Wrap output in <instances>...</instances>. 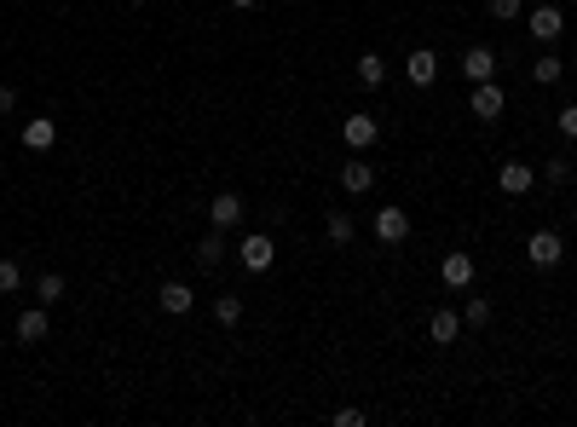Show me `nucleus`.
<instances>
[{"instance_id": "1", "label": "nucleus", "mask_w": 577, "mask_h": 427, "mask_svg": "<svg viewBox=\"0 0 577 427\" xmlns=\"http://www.w3.org/2000/svg\"><path fill=\"white\" fill-rule=\"evenodd\" d=\"M525 260H532L537 272H548V266H560V260H566V237H560L555 226H537L532 237H525Z\"/></svg>"}, {"instance_id": "2", "label": "nucleus", "mask_w": 577, "mask_h": 427, "mask_svg": "<svg viewBox=\"0 0 577 427\" xmlns=\"http://www.w3.org/2000/svg\"><path fill=\"white\" fill-rule=\"evenodd\" d=\"M375 242H387V249H399L404 237H410V214L399 209V202H382V209H375Z\"/></svg>"}, {"instance_id": "3", "label": "nucleus", "mask_w": 577, "mask_h": 427, "mask_svg": "<svg viewBox=\"0 0 577 427\" xmlns=\"http://www.w3.org/2000/svg\"><path fill=\"white\" fill-rule=\"evenodd\" d=\"M341 139H347V151H370V144L382 139V121H375L370 110H352V116L341 121Z\"/></svg>"}, {"instance_id": "4", "label": "nucleus", "mask_w": 577, "mask_h": 427, "mask_svg": "<svg viewBox=\"0 0 577 427\" xmlns=\"http://www.w3.org/2000/svg\"><path fill=\"white\" fill-rule=\"evenodd\" d=\"M404 81H410V87H433L439 81V53L433 46H416V53L404 58Z\"/></svg>"}, {"instance_id": "5", "label": "nucleus", "mask_w": 577, "mask_h": 427, "mask_svg": "<svg viewBox=\"0 0 577 427\" xmlns=\"http://www.w3.org/2000/svg\"><path fill=\"white\" fill-rule=\"evenodd\" d=\"M237 254H243V266H249V272H272V260H277V242L266 237V231H249Z\"/></svg>"}, {"instance_id": "6", "label": "nucleus", "mask_w": 577, "mask_h": 427, "mask_svg": "<svg viewBox=\"0 0 577 427\" xmlns=\"http://www.w3.org/2000/svg\"><path fill=\"white\" fill-rule=\"evenodd\" d=\"M439 277H445V289H474V254L450 249L445 260H439Z\"/></svg>"}, {"instance_id": "7", "label": "nucleus", "mask_w": 577, "mask_h": 427, "mask_svg": "<svg viewBox=\"0 0 577 427\" xmlns=\"http://www.w3.org/2000/svg\"><path fill=\"white\" fill-rule=\"evenodd\" d=\"M502 110H508V93H502L497 81H474V116H480V121H497Z\"/></svg>"}, {"instance_id": "8", "label": "nucleus", "mask_w": 577, "mask_h": 427, "mask_svg": "<svg viewBox=\"0 0 577 427\" xmlns=\"http://www.w3.org/2000/svg\"><path fill=\"white\" fill-rule=\"evenodd\" d=\"M525 23H532V35H537V41H560V35H566V12H560V6H537L532 12V18H525Z\"/></svg>"}, {"instance_id": "9", "label": "nucleus", "mask_w": 577, "mask_h": 427, "mask_svg": "<svg viewBox=\"0 0 577 427\" xmlns=\"http://www.w3.org/2000/svg\"><path fill=\"white\" fill-rule=\"evenodd\" d=\"M208 219H214L219 231H237L243 226V197H237V191H219V197L208 202Z\"/></svg>"}, {"instance_id": "10", "label": "nucleus", "mask_w": 577, "mask_h": 427, "mask_svg": "<svg viewBox=\"0 0 577 427\" xmlns=\"http://www.w3.org/2000/svg\"><path fill=\"white\" fill-rule=\"evenodd\" d=\"M375 185V168L364 162V156H352V162H341V191L347 197H364V191Z\"/></svg>"}, {"instance_id": "11", "label": "nucleus", "mask_w": 577, "mask_h": 427, "mask_svg": "<svg viewBox=\"0 0 577 427\" xmlns=\"http://www.w3.org/2000/svg\"><path fill=\"white\" fill-rule=\"evenodd\" d=\"M497 185H502V197H525V191L537 185V174H532L525 162H502V168H497Z\"/></svg>"}, {"instance_id": "12", "label": "nucleus", "mask_w": 577, "mask_h": 427, "mask_svg": "<svg viewBox=\"0 0 577 427\" xmlns=\"http://www.w3.org/2000/svg\"><path fill=\"white\" fill-rule=\"evenodd\" d=\"M462 76H468V87L474 81H490L497 76V53H490V46H468V53H462Z\"/></svg>"}, {"instance_id": "13", "label": "nucleus", "mask_w": 577, "mask_h": 427, "mask_svg": "<svg viewBox=\"0 0 577 427\" xmlns=\"http://www.w3.org/2000/svg\"><path fill=\"white\" fill-rule=\"evenodd\" d=\"M156 300H162V312H174V318H179V312H191V307H196V289H191V283H179V277H168V283L156 289Z\"/></svg>"}, {"instance_id": "14", "label": "nucleus", "mask_w": 577, "mask_h": 427, "mask_svg": "<svg viewBox=\"0 0 577 427\" xmlns=\"http://www.w3.org/2000/svg\"><path fill=\"white\" fill-rule=\"evenodd\" d=\"M46 329H53V318H46V307H29V312H18V341H23V347H41V341H46Z\"/></svg>"}, {"instance_id": "15", "label": "nucleus", "mask_w": 577, "mask_h": 427, "mask_svg": "<svg viewBox=\"0 0 577 427\" xmlns=\"http://www.w3.org/2000/svg\"><path fill=\"white\" fill-rule=\"evenodd\" d=\"M457 335H462V312H433L427 318V341L433 347H457Z\"/></svg>"}, {"instance_id": "16", "label": "nucleus", "mask_w": 577, "mask_h": 427, "mask_svg": "<svg viewBox=\"0 0 577 427\" xmlns=\"http://www.w3.org/2000/svg\"><path fill=\"white\" fill-rule=\"evenodd\" d=\"M23 144H29V151H53V144H58V121L53 116H35L29 127H23Z\"/></svg>"}, {"instance_id": "17", "label": "nucleus", "mask_w": 577, "mask_h": 427, "mask_svg": "<svg viewBox=\"0 0 577 427\" xmlns=\"http://www.w3.org/2000/svg\"><path fill=\"white\" fill-rule=\"evenodd\" d=\"M352 76H359V87H370V93H375V87H382V81H387V64H382V53H364Z\"/></svg>"}, {"instance_id": "18", "label": "nucleus", "mask_w": 577, "mask_h": 427, "mask_svg": "<svg viewBox=\"0 0 577 427\" xmlns=\"http://www.w3.org/2000/svg\"><path fill=\"white\" fill-rule=\"evenodd\" d=\"M70 289H64V277L58 272H46V277H35V300H41V307H58V300H64Z\"/></svg>"}, {"instance_id": "19", "label": "nucleus", "mask_w": 577, "mask_h": 427, "mask_svg": "<svg viewBox=\"0 0 577 427\" xmlns=\"http://www.w3.org/2000/svg\"><path fill=\"white\" fill-rule=\"evenodd\" d=\"M196 260H202V266H219V260H226V231H219V226L196 242Z\"/></svg>"}, {"instance_id": "20", "label": "nucleus", "mask_w": 577, "mask_h": 427, "mask_svg": "<svg viewBox=\"0 0 577 427\" xmlns=\"http://www.w3.org/2000/svg\"><path fill=\"white\" fill-rule=\"evenodd\" d=\"M532 76H537V81H543V87H555V81H560V76H566V64H560V58H555V53H537V58H532Z\"/></svg>"}, {"instance_id": "21", "label": "nucleus", "mask_w": 577, "mask_h": 427, "mask_svg": "<svg viewBox=\"0 0 577 427\" xmlns=\"http://www.w3.org/2000/svg\"><path fill=\"white\" fill-rule=\"evenodd\" d=\"M490 324V300L485 295H468V307H462V329H485Z\"/></svg>"}, {"instance_id": "22", "label": "nucleus", "mask_w": 577, "mask_h": 427, "mask_svg": "<svg viewBox=\"0 0 577 427\" xmlns=\"http://www.w3.org/2000/svg\"><path fill=\"white\" fill-rule=\"evenodd\" d=\"M324 231H329V242H335V249H347V242H352V231H359V226H352V214H341V209H335Z\"/></svg>"}, {"instance_id": "23", "label": "nucleus", "mask_w": 577, "mask_h": 427, "mask_svg": "<svg viewBox=\"0 0 577 427\" xmlns=\"http://www.w3.org/2000/svg\"><path fill=\"white\" fill-rule=\"evenodd\" d=\"M214 318L226 324V329H237V324H243V295H219V300H214Z\"/></svg>"}, {"instance_id": "24", "label": "nucleus", "mask_w": 577, "mask_h": 427, "mask_svg": "<svg viewBox=\"0 0 577 427\" xmlns=\"http://www.w3.org/2000/svg\"><path fill=\"white\" fill-rule=\"evenodd\" d=\"M23 289V266L18 260H0V295H18Z\"/></svg>"}, {"instance_id": "25", "label": "nucleus", "mask_w": 577, "mask_h": 427, "mask_svg": "<svg viewBox=\"0 0 577 427\" xmlns=\"http://www.w3.org/2000/svg\"><path fill=\"white\" fill-rule=\"evenodd\" d=\"M520 12H525V0H490V18L497 23H514Z\"/></svg>"}, {"instance_id": "26", "label": "nucleus", "mask_w": 577, "mask_h": 427, "mask_svg": "<svg viewBox=\"0 0 577 427\" xmlns=\"http://www.w3.org/2000/svg\"><path fill=\"white\" fill-rule=\"evenodd\" d=\"M543 185H566V156H548L543 162Z\"/></svg>"}, {"instance_id": "27", "label": "nucleus", "mask_w": 577, "mask_h": 427, "mask_svg": "<svg viewBox=\"0 0 577 427\" xmlns=\"http://www.w3.org/2000/svg\"><path fill=\"white\" fill-rule=\"evenodd\" d=\"M560 133H566V139H577V104L560 110Z\"/></svg>"}, {"instance_id": "28", "label": "nucleus", "mask_w": 577, "mask_h": 427, "mask_svg": "<svg viewBox=\"0 0 577 427\" xmlns=\"http://www.w3.org/2000/svg\"><path fill=\"white\" fill-rule=\"evenodd\" d=\"M335 427H364V410H335Z\"/></svg>"}, {"instance_id": "29", "label": "nucleus", "mask_w": 577, "mask_h": 427, "mask_svg": "<svg viewBox=\"0 0 577 427\" xmlns=\"http://www.w3.org/2000/svg\"><path fill=\"white\" fill-rule=\"evenodd\" d=\"M12 110H18V93H12V87H0V116H12Z\"/></svg>"}, {"instance_id": "30", "label": "nucleus", "mask_w": 577, "mask_h": 427, "mask_svg": "<svg viewBox=\"0 0 577 427\" xmlns=\"http://www.w3.org/2000/svg\"><path fill=\"white\" fill-rule=\"evenodd\" d=\"M231 6H237V12H254V6H260V0H231Z\"/></svg>"}, {"instance_id": "31", "label": "nucleus", "mask_w": 577, "mask_h": 427, "mask_svg": "<svg viewBox=\"0 0 577 427\" xmlns=\"http://www.w3.org/2000/svg\"><path fill=\"white\" fill-rule=\"evenodd\" d=\"M133 6H151V0H133Z\"/></svg>"}, {"instance_id": "32", "label": "nucleus", "mask_w": 577, "mask_h": 427, "mask_svg": "<svg viewBox=\"0 0 577 427\" xmlns=\"http://www.w3.org/2000/svg\"><path fill=\"white\" fill-rule=\"evenodd\" d=\"M284 6H294V0H284Z\"/></svg>"}]
</instances>
